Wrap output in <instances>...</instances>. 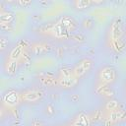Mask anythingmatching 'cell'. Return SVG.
Returning <instances> with one entry per match:
<instances>
[{
  "instance_id": "obj_8",
  "label": "cell",
  "mask_w": 126,
  "mask_h": 126,
  "mask_svg": "<svg viewBox=\"0 0 126 126\" xmlns=\"http://www.w3.org/2000/svg\"><path fill=\"white\" fill-rule=\"evenodd\" d=\"M117 105H118L117 101H109L106 104V108L107 109H110V110H114L117 107Z\"/></svg>"
},
{
  "instance_id": "obj_4",
  "label": "cell",
  "mask_w": 126,
  "mask_h": 126,
  "mask_svg": "<svg viewBox=\"0 0 126 126\" xmlns=\"http://www.w3.org/2000/svg\"><path fill=\"white\" fill-rule=\"evenodd\" d=\"M98 79L99 86H107L116 79V72L112 67H104L99 71Z\"/></svg>"
},
{
  "instance_id": "obj_7",
  "label": "cell",
  "mask_w": 126,
  "mask_h": 126,
  "mask_svg": "<svg viewBox=\"0 0 126 126\" xmlns=\"http://www.w3.org/2000/svg\"><path fill=\"white\" fill-rule=\"evenodd\" d=\"M74 4L76 5V7H77L78 9H84V8L89 7L92 3L89 2V1H77V2H75Z\"/></svg>"
},
{
  "instance_id": "obj_3",
  "label": "cell",
  "mask_w": 126,
  "mask_h": 126,
  "mask_svg": "<svg viewBox=\"0 0 126 126\" xmlns=\"http://www.w3.org/2000/svg\"><path fill=\"white\" fill-rule=\"evenodd\" d=\"M93 66V61L90 58H84L82 60H80L72 69L75 77L79 80L80 78H82Z\"/></svg>"
},
{
  "instance_id": "obj_5",
  "label": "cell",
  "mask_w": 126,
  "mask_h": 126,
  "mask_svg": "<svg viewBox=\"0 0 126 126\" xmlns=\"http://www.w3.org/2000/svg\"><path fill=\"white\" fill-rule=\"evenodd\" d=\"M42 92L39 90H29L21 94L22 99L28 102H35L42 97Z\"/></svg>"
},
{
  "instance_id": "obj_6",
  "label": "cell",
  "mask_w": 126,
  "mask_h": 126,
  "mask_svg": "<svg viewBox=\"0 0 126 126\" xmlns=\"http://www.w3.org/2000/svg\"><path fill=\"white\" fill-rule=\"evenodd\" d=\"M41 82L44 84V85H47V86H52V85H55L56 82H57V78H53V77H50V76H45V77H41Z\"/></svg>"
},
{
  "instance_id": "obj_1",
  "label": "cell",
  "mask_w": 126,
  "mask_h": 126,
  "mask_svg": "<svg viewBox=\"0 0 126 126\" xmlns=\"http://www.w3.org/2000/svg\"><path fill=\"white\" fill-rule=\"evenodd\" d=\"M57 83L64 88H72L78 83V79L75 77L72 69H61L57 76Z\"/></svg>"
},
{
  "instance_id": "obj_2",
  "label": "cell",
  "mask_w": 126,
  "mask_h": 126,
  "mask_svg": "<svg viewBox=\"0 0 126 126\" xmlns=\"http://www.w3.org/2000/svg\"><path fill=\"white\" fill-rule=\"evenodd\" d=\"M121 35H122V30L119 22H114L111 26V32H110V36H111V43H112V48H114L116 51H119L120 48H123V42L121 40Z\"/></svg>"
}]
</instances>
